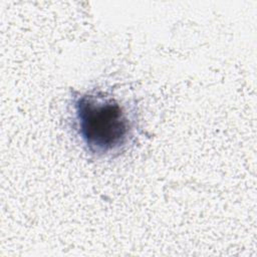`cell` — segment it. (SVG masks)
<instances>
[{
	"label": "cell",
	"instance_id": "1",
	"mask_svg": "<svg viewBox=\"0 0 257 257\" xmlns=\"http://www.w3.org/2000/svg\"><path fill=\"white\" fill-rule=\"evenodd\" d=\"M73 128L85 151L97 158H114L133 144L137 112L128 101L98 88L74 91L71 96Z\"/></svg>",
	"mask_w": 257,
	"mask_h": 257
}]
</instances>
